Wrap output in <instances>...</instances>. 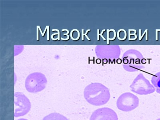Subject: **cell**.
<instances>
[{"label": "cell", "instance_id": "1", "mask_svg": "<svg viewBox=\"0 0 160 120\" xmlns=\"http://www.w3.org/2000/svg\"><path fill=\"white\" fill-rule=\"evenodd\" d=\"M84 98L91 105L101 106L106 104L110 98L109 90L98 83L92 84L85 88Z\"/></svg>", "mask_w": 160, "mask_h": 120}, {"label": "cell", "instance_id": "2", "mask_svg": "<svg viewBox=\"0 0 160 120\" xmlns=\"http://www.w3.org/2000/svg\"><path fill=\"white\" fill-rule=\"evenodd\" d=\"M47 80L45 76L40 73H34L28 76L25 81V88L28 92H41L45 88Z\"/></svg>", "mask_w": 160, "mask_h": 120}, {"label": "cell", "instance_id": "3", "mask_svg": "<svg viewBox=\"0 0 160 120\" xmlns=\"http://www.w3.org/2000/svg\"><path fill=\"white\" fill-rule=\"evenodd\" d=\"M14 116L15 118L26 115L31 110V103L28 98L22 93H15L14 94Z\"/></svg>", "mask_w": 160, "mask_h": 120}, {"label": "cell", "instance_id": "4", "mask_svg": "<svg viewBox=\"0 0 160 120\" xmlns=\"http://www.w3.org/2000/svg\"><path fill=\"white\" fill-rule=\"evenodd\" d=\"M139 99L133 94L126 92L122 94L118 98L117 102L118 109L125 112H129L138 108Z\"/></svg>", "mask_w": 160, "mask_h": 120}, {"label": "cell", "instance_id": "5", "mask_svg": "<svg viewBox=\"0 0 160 120\" xmlns=\"http://www.w3.org/2000/svg\"><path fill=\"white\" fill-rule=\"evenodd\" d=\"M131 90L138 95H148L155 92V88L150 84L149 81L143 78L139 77L131 85Z\"/></svg>", "mask_w": 160, "mask_h": 120}, {"label": "cell", "instance_id": "6", "mask_svg": "<svg viewBox=\"0 0 160 120\" xmlns=\"http://www.w3.org/2000/svg\"><path fill=\"white\" fill-rule=\"evenodd\" d=\"M90 120H118V115L109 108H98L92 113Z\"/></svg>", "mask_w": 160, "mask_h": 120}, {"label": "cell", "instance_id": "7", "mask_svg": "<svg viewBox=\"0 0 160 120\" xmlns=\"http://www.w3.org/2000/svg\"><path fill=\"white\" fill-rule=\"evenodd\" d=\"M42 120H68L64 116L58 113L54 112L50 114L43 118Z\"/></svg>", "mask_w": 160, "mask_h": 120}, {"label": "cell", "instance_id": "8", "mask_svg": "<svg viewBox=\"0 0 160 120\" xmlns=\"http://www.w3.org/2000/svg\"><path fill=\"white\" fill-rule=\"evenodd\" d=\"M151 82L156 88L157 92L160 94V72L152 77Z\"/></svg>", "mask_w": 160, "mask_h": 120}, {"label": "cell", "instance_id": "9", "mask_svg": "<svg viewBox=\"0 0 160 120\" xmlns=\"http://www.w3.org/2000/svg\"><path fill=\"white\" fill-rule=\"evenodd\" d=\"M18 120H28L27 119H25V118H20L19 119H18Z\"/></svg>", "mask_w": 160, "mask_h": 120}, {"label": "cell", "instance_id": "10", "mask_svg": "<svg viewBox=\"0 0 160 120\" xmlns=\"http://www.w3.org/2000/svg\"><path fill=\"white\" fill-rule=\"evenodd\" d=\"M156 120H160V118H158V119H157Z\"/></svg>", "mask_w": 160, "mask_h": 120}]
</instances>
